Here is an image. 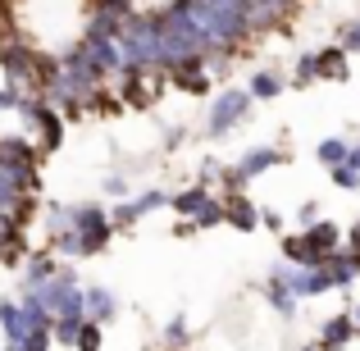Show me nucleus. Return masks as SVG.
Masks as SVG:
<instances>
[{"mask_svg": "<svg viewBox=\"0 0 360 351\" xmlns=\"http://www.w3.org/2000/svg\"><path fill=\"white\" fill-rule=\"evenodd\" d=\"M356 338V324L352 315H333L324 328H319V347L315 351H347V343Z\"/></svg>", "mask_w": 360, "mask_h": 351, "instance_id": "obj_1", "label": "nucleus"}, {"mask_svg": "<svg viewBox=\"0 0 360 351\" xmlns=\"http://www.w3.org/2000/svg\"><path fill=\"white\" fill-rule=\"evenodd\" d=\"M242 115H246V96H242V91H229V96L214 101V119H210V128H214V132H224L229 123H238Z\"/></svg>", "mask_w": 360, "mask_h": 351, "instance_id": "obj_2", "label": "nucleus"}, {"mask_svg": "<svg viewBox=\"0 0 360 351\" xmlns=\"http://www.w3.org/2000/svg\"><path fill=\"white\" fill-rule=\"evenodd\" d=\"M224 219H229L233 229H255L251 201H246V196H229V201H224Z\"/></svg>", "mask_w": 360, "mask_h": 351, "instance_id": "obj_3", "label": "nucleus"}, {"mask_svg": "<svg viewBox=\"0 0 360 351\" xmlns=\"http://www.w3.org/2000/svg\"><path fill=\"white\" fill-rule=\"evenodd\" d=\"M274 160H278V151H251V155L242 160V169H238V174H233V178H238V183H242V178H251V174H264V169H269Z\"/></svg>", "mask_w": 360, "mask_h": 351, "instance_id": "obj_4", "label": "nucleus"}, {"mask_svg": "<svg viewBox=\"0 0 360 351\" xmlns=\"http://www.w3.org/2000/svg\"><path fill=\"white\" fill-rule=\"evenodd\" d=\"M82 306H87L91 319H110V315H115V297H110V292H87Z\"/></svg>", "mask_w": 360, "mask_h": 351, "instance_id": "obj_5", "label": "nucleus"}, {"mask_svg": "<svg viewBox=\"0 0 360 351\" xmlns=\"http://www.w3.org/2000/svg\"><path fill=\"white\" fill-rule=\"evenodd\" d=\"M315 73H328V78H347V64H342V51H324L315 60Z\"/></svg>", "mask_w": 360, "mask_h": 351, "instance_id": "obj_6", "label": "nucleus"}, {"mask_svg": "<svg viewBox=\"0 0 360 351\" xmlns=\"http://www.w3.org/2000/svg\"><path fill=\"white\" fill-rule=\"evenodd\" d=\"M73 347L78 351H101V324H82L78 338H73Z\"/></svg>", "mask_w": 360, "mask_h": 351, "instance_id": "obj_7", "label": "nucleus"}, {"mask_svg": "<svg viewBox=\"0 0 360 351\" xmlns=\"http://www.w3.org/2000/svg\"><path fill=\"white\" fill-rule=\"evenodd\" d=\"M205 201H210V196H205L201 192V187H192V192H183V196H174V205H178V210H183V215H196V210H201V205Z\"/></svg>", "mask_w": 360, "mask_h": 351, "instance_id": "obj_8", "label": "nucleus"}, {"mask_svg": "<svg viewBox=\"0 0 360 351\" xmlns=\"http://www.w3.org/2000/svg\"><path fill=\"white\" fill-rule=\"evenodd\" d=\"M283 255H288V260H301V264H315L310 251H306V237H283Z\"/></svg>", "mask_w": 360, "mask_h": 351, "instance_id": "obj_9", "label": "nucleus"}, {"mask_svg": "<svg viewBox=\"0 0 360 351\" xmlns=\"http://www.w3.org/2000/svg\"><path fill=\"white\" fill-rule=\"evenodd\" d=\"M319 160H324V165H347V146L342 141H324V146H319Z\"/></svg>", "mask_w": 360, "mask_h": 351, "instance_id": "obj_10", "label": "nucleus"}, {"mask_svg": "<svg viewBox=\"0 0 360 351\" xmlns=\"http://www.w3.org/2000/svg\"><path fill=\"white\" fill-rule=\"evenodd\" d=\"M251 91L255 96H278V78H274V73H260V78L251 82Z\"/></svg>", "mask_w": 360, "mask_h": 351, "instance_id": "obj_11", "label": "nucleus"}, {"mask_svg": "<svg viewBox=\"0 0 360 351\" xmlns=\"http://www.w3.org/2000/svg\"><path fill=\"white\" fill-rule=\"evenodd\" d=\"M18 347H23V351H51V333H46V328H41V333H27Z\"/></svg>", "mask_w": 360, "mask_h": 351, "instance_id": "obj_12", "label": "nucleus"}, {"mask_svg": "<svg viewBox=\"0 0 360 351\" xmlns=\"http://www.w3.org/2000/svg\"><path fill=\"white\" fill-rule=\"evenodd\" d=\"M165 343H169V347H174V351H178V347H183V343H187V328H183V319H174V324H169V328H165Z\"/></svg>", "mask_w": 360, "mask_h": 351, "instance_id": "obj_13", "label": "nucleus"}, {"mask_svg": "<svg viewBox=\"0 0 360 351\" xmlns=\"http://www.w3.org/2000/svg\"><path fill=\"white\" fill-rule=\"evenodd\" d=\"M333 183H338V187H356L360 174H356V169H347V165H338V169H333Z\"/></svg>", "mask_w": 360, "mask_h": 351, "instance_id": "obj_14", "label": "nucleus"}, {"mask_svg": "<svg viewBox=\"0 0 360 351\" xmlns=\"http://www.w3.org/2000/svg\"><path fill=\"white\" fill-rule=\"evenodd\" d=\"M347 169H356V174H360V146H356V151H347Z\"/></svg>", "mask_w": 360, "mask_h": 351, "instance_id": "obj_15", "label": "nucleus"}, {"mask_svg": "<svg viewBox=\"0 0 360 351\" xmlns=\"http://www.w3.org/2000/svg\"><path fill=\"white\" fill-rule=\"evenodd\" d=\"M352 324H356V333H360V310H356V315H352Z\"/></svg>", "mask_w": 360, "mask_h": 351, "instance_id": "obj_16", "label": "nucleus"}, {"mask_svg": "<svg viewBox=\"0 0 360 351\" xmlns=\"http://www.w3.org/2000/svg\"><path fill=\"white\" fill-rule=\"evenodd\" d=\"M306 351H315V347H306Z\"/></svg>", "mask_w": 360, "mask_h": 351, "instance_id": "obj_17", "label": "nucleus"}]
</instances>
